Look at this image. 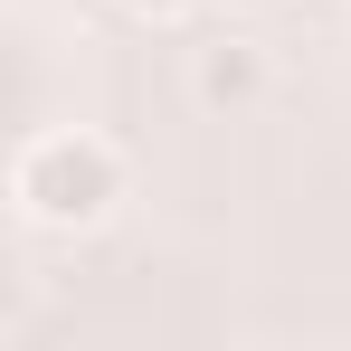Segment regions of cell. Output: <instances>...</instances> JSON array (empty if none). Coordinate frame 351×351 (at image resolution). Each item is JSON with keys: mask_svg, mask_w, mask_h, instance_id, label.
Returning <instances> with one entry per match:
<instances>
[{"mask_svg": "<svg viewBox=\"0 0 351 351\" xmlns=\"http://www.w3.org/2000/svg\"><path fill=\"white\" fill-rule=\"evenodd\" d=\"M228 10H285V0H228Z\"/></svg>", "mask_w": 351, "mask_h": 351, "instance_id": "cell-4", "label": "cell"}, {"mask_svg": "<svg viewBox=\"0 0 351 351\" xmlns=\"http://www.w3.org/2000/svg\"><path fill=\"white\" fill-rule=\"evenodd\" d=\"M123 152L105 133H86V123H48V133H29L19 152H10V209H19V228H48V237H86L114 219L123 199Z\"/></svg>", "mask_w": 351, "mask_h": 351, "instance_id": "cell-1", "label": "cell"}, {"mask_svg": "<svg viewBox=\"0 0 351 351\" xmlns=\"http://www.w3.org/2000/svg\"><path fill=\"white\" fill-rule=\"evenodd\" d=\"M114 10H123V19H143V29H180L199 0H114Z\"/></svg>", "mask_w": 351, "mask_h": 351, "instance_id": "cell-3", "label": "cell"}, {"mask_svg": "<svg viewBox=\"0 0 351 351\" xmlns=\"http://www.w3.org/2000/svg\"><path fill=\"white\" fill-rule=\"evenodd\" d=\"M190 95L209 105V114H247L256 95H266V48L256 38H209V48H190Z\"/></svg>", "mask_w": 351, "mask_h": 351, "instance_id": "cell-2", "label": "cell"}]
</instances>
